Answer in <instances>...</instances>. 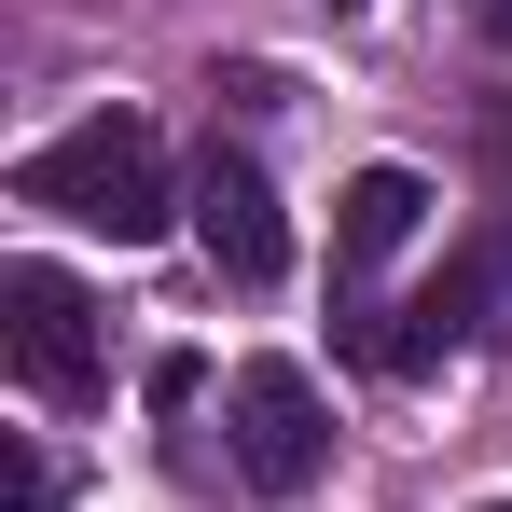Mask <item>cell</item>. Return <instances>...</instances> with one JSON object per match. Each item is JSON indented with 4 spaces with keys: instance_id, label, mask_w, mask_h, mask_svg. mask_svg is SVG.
Returning a JSON list of instances; mask_svg holds the SVG:
<instances>
[{
    "instance_id": "9c48e42d",
    "label": "cell",
    "mask_w": 512,
    "mask_h": 512,
    "mask_svg": "<svg viewBox=\"0 0 512 512\" xmlns=\"http://www.w3.org/2000/svg\"><path fill=\"white\" fill-rule=\"evenodd\" d=\"M471 14H485V0H471Z\"/></svg>"
},
{
    "instance_id": "8992f818",
    "label": "cell",
    "mask_w": 512,
    "mask_h": 512,
    "mask_svg": "<svg viewBox=\"0 0 512 512\" xmlns=\"http://www.w3.org/2000/svg\"><path fill=\"white\" fill-rule=\"evenodd\" d=\"M416 222H429V180H416V167H360V180L333 194V263H346V277H374Z\"/></svg>"
},
{
    "instance_id": "3957f363",
    "label": "cell",
    "mask_w": 512,
    "mask_h": 512,
    "mask_svg": "<svg viewBox=\"0 0 512 512\" xmlns=\"http://www.w3.org/2000/svg\"><path fill=\"white\" fill-rule=\"evenodd\" d=\"M236 471H250L263 499H305V485L333 471V416H319L305 360H250V374H236Z\"/></svg>"
},
{
    "instance_id": "30bf717a",
    "label": "cell",
    "mask_w": 512,
    "mask_h": 512,
    "mask_svg": "<svg viewBox=\"0 0 512 512\" xmlns=\"http://www.w3.org/2000/svg\"><path fill=\"white\" fill-rule=\"evenodd\" d=\"M333 14H346V0H333Z\"/></svg>"
},
{
    "instance_id": "6da1fadb",
    "label": "cell",
    "mask_w": 512,
    "mask_h": 512,
    "mask_svg": "<svg viewBox=\"0 0 512 512\" xmlns=\"http://www.w3.org/2000/svg\"><path fill=\"white\" fill-rule=\"evenodd\" d=\"M14 194L56 208V222H84V236H111V250H139V236H167V139L139 111H84L70 139H42L14 167Z\"/></svg>"
},
{
    "instance_id": "5b68a950",
    "label": "cell",
    "mask_w": 512,
    "mask_h": 512,
    "mask_svg": "<svg viewBox=\"0 0 512 512\" xmlns=\"http://www.w3.org/2000/svg\"><path fill=\"white\" fill-rule=\"evenodd\" d=\"M471 333H485V263H443V277H429L402 319H360L346 346H360L374 374H429L443 346H471Z\"/></svg>"
},
{
    "instance_id": "277c9868",
    "label": "cell",
    "mask_w": 512,
    "mask_h": 512,
    "mask_svg": "<svg viewBox=\"0 0 512 512\" xmlns=\"http://www.w3.org/2000/svg\"><path fill=\"white\" fill-rule=\"evenodd\" d=\"M194 250L222 263L236 291H277V277H291V222H277V194H263L250 153H208V167H194Z\"/></svg>"
},
{
    "instance_id": "52a82bcc",
    "label": "cell",
    "mask_w": 512,
    "mask_h": 512,
    "mask_svg": "<svg viewBox=\"0 0 512 512\" xmlns=\"http://www.w3.org/2000/svg\"><path fill=\"white\" fill-rule=\"evenodd\" d=\"M485 42H499V56H512V0H485Z\"/></svg>"
},
{
    "instance_id": "7a4b0ae2",
    "label": "cell",
    "mask_w": 512,
    "mask_h": 512,
    "mask_svg": "<svg viewBox=\"0 0 512 512\" xmlns=\"http://www.w3.org/2000/svg\"><path fill=\"white\" fill-rule=\"evenodd\" d=\"M0 360L42 402H97V305L56 263H0Z\"/></svg>"
},
{
    "instance_id": "ba28073f",
    "label": "cell",
    "mask_w": 512,
    "mask_h": 512,
    "mask_svg": "<svg viewBox=\"0 0 512 512\" xmlns=\"http://www.w3.org/2000/svg\"><path fill=\"white\" fill-rule=\"evenodd\" d=\"M485 512H512V499H485Z\"/></svg>"
}]
</instances>
